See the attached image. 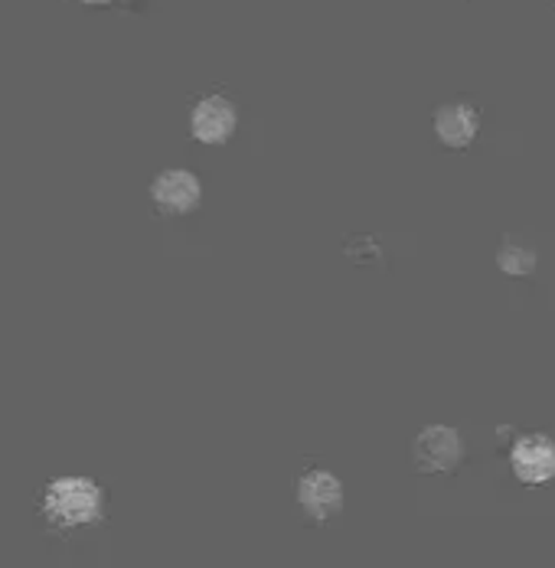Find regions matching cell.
<instances>
[{
    "instance_id": "cell-1",
    "label": "cell",
    "mask_w": 555,
    "mask_h": 568,
    "mask_svg": "<svg viewBox=\"0 0 555 568\" xmlns=\"http://www.w3.org/2000/svg\"><path fill=\"white\" fill-rule=\"evenodd\" d=\"M105 513V494L92 477H56L43 490V516L56 529H79L99 523Z\"/></svg>"
},
{
    "instance_id": "cell-2",
    "label": "cell",
    "mask_w": 555,
    "mask_h": 568,
    "mask_svg": "<svg viewBox=\"0 0 555 568\" xmlns=\"http://www.w3.org/2000/svg\"><path fill=\"white\" fill-rule=\"evenodd\" d=\"M200 196H203V186L196 180V173L180 171H164L154 176L151 183V200L161 213L170 216H183V213H193L200 206Z\"/></svg>"
},
{
    "instance_id": "cell-3",
    "label": "cell",
    "mask_w": 555,
    "mask_h": 568,
    "mask_svg": "<svg viewBox=\"0 0 555 568\" xmlns=\"http://www.w3.org/2000/svg\"><path fill=\"white\" fill-rule=\"evenodd\" d=\"M239 112L225 95H206L190 112V134L203 144H222L235 134Z\"/></svg>"
},
{
    "instance_id": "cell-4",
    "label": "cell",
    "mask_w": 555,
    "mask_h": 568,
    "mask_svg": "<svg viewBox=\"0 0 555 568\" xmlns=\"http://www.w3.org/2000/svg\"><path fill=\"white\" fill-rule=\"evenodd\" d=\"M412 457H415V467L425 474L451 470L461 460V435L447 425H432L415 438Z\"/></svg>"
},
{
    "instance_id": "cell-5",
    "label": "cell",
    "mask_w": 555,
    "mask_h": 568,
    "mask_svg": "<svg viewBox=\"0 0 555 568\" xmlns=\"http://www.w3.org/2000/svg\"><path fill=\"white\" fill-rule=\"evenodd\" d=\"M509 460L523 484H546L555 477V442L546 435H526L513 445Z\"/></svg>"
},
{
    "instance_id": "cell-6",
    "label": "cell",
    "mask_w": 555,
    "mask_h": 568,
    "mask_svg": "<svg viewBox=\"0 0 555 568\" xmlns=\"http://www.w3.org/2000/svg\"><path fill=\"white\" fill-rule=\"evenodd\" d=\"M297 500L311 519L324 523L343 507V484L333 477L331 470H307L297 484Z\"/></svg>"
},
{
    "instance_id": "cell-7",
    "label": "cell",
    "mask_w": 555,
    "mask_h": 568,
    "mask_svg": "<svg viewBox=\"0 0 555 568\" xmlns=\"http://www.w3.org/2000/svg\"><path fill=\"white\" fill-rule=\"evenodd\" d=\"M481 131V114L467 102H447L435 112V134L447 148H467Z\"/></svg>"
},
{
    "instance_id": "cell-8",
    "label": "cell",
    "mask_w": 555,
    "mask_h": 568,
    "mask_svg": "<svg viewBox=\"0 0 555 568\" xmlns=\"http://www.w3.org/2000/svg\"><path fill=\"white\" fill-rule=\"evenodd\" d=\"M497 265L506 275H529L536 268V252L519 242H503L497 252Z\"/></svg>"
},
{
    "instance_id": "cell-9",
    "label": "cell",
    "mask_w": 555,
    "mask_h": 568,
    "mask_svg": "<svg viewBox=\"0 0 555 568\" xmlns=\"http://www.w3.org/2000/svg\"><path fill=\"white\" fill-rule=\"evenodd\" d=\"M82 3H111V0H82Z\"/></svg>"
}]
</instances>
